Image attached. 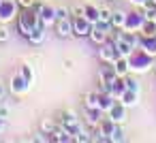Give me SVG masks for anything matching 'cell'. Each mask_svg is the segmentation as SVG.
Wrapping results in <instances>:
<instances>
[{"label": "cell", "instance_id": "1", "mask_svg": "<svg viewBox=\"0 0 156 143\" xmlns=\"http://www.w3.org/2000/svg\"><path fill=\"white\" fill-rule=\"evenodd\" d=\"M90 30H92V22L88 17H75L73 19V34L83 39V37H90Z\"/></svg>", "mask_w": 156, "mask_h": 143}, {"label": "cell", "instance_id": "2", "mask_svg": "<svg viewBox=\"0 0 156 143\" xmlns=\"http://www.w3.org/2000/svg\"><path fill=\"white\" fill-rule=\"evenodd\" d=\"M60 124H62L64 128H69L71 134L81 128V126H79V117H77L73 111H62V113H60Z\"/></svg>", "mask_w": 156, "mask_h": 143}, {"label": "cell", "instance_id": "3", "mask_svg": "<svg viewBox=\"0 0 156 143\" xmlns=\"http://www.w3.org/2000/svg\"><path fill=\"white\" fill-rule=\"evenodd\" d=\"M28 85H30V83L22 77V73H15V75L11 77V92H13V94H17V96L24 94V92L28 90Z\"/></svg>", "mask_w": 156, "mask_h": 143}, {"label": "cell", "instance_id": "4", "mask_svg": "<svg viewBox=\"0 0 156 143\" xmlns=\"http://www.w3.org/2000/svg\"><path fill=\"white\" fill-rule=\"evenodd\" d=\"M56 32H58V37H62V39L71 37V34H73V22H71L69 17L56 19Z\"/></svg>", "mask_w": 156, "mask_h": 143}, {"label": "cell", "instance_id": "5", "mask_svg": "<svg viewBox=\"0 0 156 143\" xmlns=\"http://www.w3.org/2000/svg\"><path fill=\"white\" fill-rule=\"evenodd\" d=\"M109 120H113L115 124H122V122L126 120V109H124V105H113V103H111V107H109Z\"/></svg>", "mask_w": 156, "mask_h": 143}, {"label": "cell", "instance_id": "6", "mask_svg": "<svg viewBox=\"0 0 156 143\" xmlns=\"http://www.w3.org/2000/svg\"><path fill=\"white\" fill-rule=\"evenodd\" d=\"M51 141H60V143H69V141H73V134H71V130L69 128H64L62 124L51 132Z\"/></svg>", "mask_w": 156, "mask_h": 143}, {"label": "cell", "instance_id": "7", "mask_svg": "<svg viewBox=\"0 0 156 143\" xmlns=\"http://www.w3.org/2000/svg\"><path fill=\"white\" fill-rule=\"evenodd\" d=\"M83 105H86V109H101V94L98 92H88L83 96Z\"/></svg>", "mask_w": 156, "mask_h": 143}, {"label": "cell", "instance_id": "8", "mask_svg": "<svg viewBox=\"0 0 156 143\" xmlns=\"http://www.w3.org/2000/svg\"><path fill=\"white\" fill-rule=\"evenodd\" d=\"M86 124L90 128H98V124H101V109H86Z\"/></svg>", "mask_w": 156, "mask_h": 143}, {"label": "cell", "instance_id": "9", "mask_svg": "<svg viewBox=\"0 0 156 143\" xmlns=\"http://www.w3.org/2000/svg\"><path fill=\"white\" fill-rule=\"evenodd\" d=\"M98 56H101V60H103V62L113 64V62H115V58H118V51H115V47H113V45H107V47H103V49H101V54H98Z\"/></svg>", "mask_w": 156, "mask_h": 143}, {"label": "cell", "instance_id": "10", "mask_svg": "<svg viewBox=\"0 0 156 143\" xmlns=\"http://www.w3.org/2000/svg\"><path fill=\"white\" fill-rule=\"evenodd\" d=\"M113 68H115L118 75H124L128 71V56H118L115 62H113Z\"/></svg>", "mask_w": 156, "mask_h": 143}, {"label": "cell", "instance_id": "11", "mask_svg": "<svg viewBox=\"0 0 156 143\" xmlns=\"http://www.w3.org/2000/svg\"><path fill=\"white\" fill-rule=\"evenodd\" d=\"M43 39H45V32H43V28H34V30L28 34V41H30L32 45H41V43H43Z\"/></svg>", "mask_w": 156, "mask_h": 143}, {"label": "cell", "instance_id": "12", "mask_svg": "<svg viewBox=\"0 0 156 143\" xmlns=\"http://www.w3.org/2000/svg\"><path fill=\"white\" fill-rule=\"evenodd\" d=\"M111 15H113V9H109V7H98V22L111 24Z\"/></svg>", "mask_w": 156, "mask_h": 143}, {"label": "cell", "instance_id": "13", "mask_svg": "<svg viewBox=\"0 0 156 143\" xmlns=\"http://www.w3.org/2000/svg\"><path fill=\"white\" fill-rule=\"evenodd\" d=\"M56 128H58V124H56L54 120H49V117H43V120H41V130H43L45 134H51Z\"/></svg>", "mask_w": 156, "mask_h": 143}, {"label": "cell", "instance_id": "14", "mask_svg": "<svg viewBox=\"0 0 156 143\" xmlns=\"http://www.w3.org/2000/svg\"><path fill=\"white\" fill-rule=\"evenodd\" d=\"M86 9V17L92 22V24H96L98 22V7H92V5H86L83 7Z\"/></svg>", "mask_w": 156, "mask_h": 143}, {"label": "cell", "instance_id": "15", "mask_svg": "<svg viewBox=\"0 0 156 143\" xmlns=\"http://www.w3.org/2000/svg\"><path fill=\"white\" fill-rule=\"evenodd\" d=\"M73 141H79V143H88V141H92V137H90V132H88V130L79 128L77 132H73Z\"/></svg>", "mask_w": 156, "mask_h": 143}, {"label": "cell", "instance_id": "16", "mask_svg": "<svg viewBox=\"0 0 156 143\" xmlns=\"http://www.w3.org/2000/svg\"><path fill=\"white\" fill-rule=\"evenodd\" d=\"M109 141H113V143H115V141H118V143H120V141H124V130H122L118 124H115V126H113V130L109 132Z\"/></svg>", "mask_w": 156, "mask_h": 143}, {"label": "cell", "instance_id": "17", "mask_svg": "<svg viewBox=\"0 0 156 143\" xmlns=\"http://www.w3.org/2000/svg\"><path fill=\"white\" fill-rule=\"evenodd\" d=\"M111 26H113V28H118V26L122 28V26H124V13H122V11H113V15H111Z\"/></svg>", "mask_w": 156, "mask_h": 143}, {"label": "cell", "instance_id": "18", "mask_svg": "<svg viewBox=\"0 0 156 143\" xmlns=\"http://www.w3.org/2000/svg\"><path fill=\"white\" fill-rule=\"evenodd\" d=\"M9 113H11L9 105H7L5 100H0V117H2V120H9Z\"/></svg>", "mask_w": 156, "mask_h": 143}, {"label": "cell", "instance_id": "19", "mask_svg": "<svg viewBox=\"0 0 156 143\" xmlns=\"http://www.w3.org/2000/svg\"><path fill=\"white\" fill-rule=\"evenodd\" d=\"M22 77H24L28 83H32V77H34V75H32V71H30V66H28V64H24V66H22Z\"/></svg>", "mask_w": 156, "mask_h": 143}, {"label": "cell", "instance_id": "20", "mask_svg": "<svg viewBox=\"0 0 156 143\" xmlns=\"http://www.w3.org/2000/svg\"><path fill=\"white\" fill-rule=\"evenodd\" d=\"M11 39V32H9V28L7 26H0V43H7Z\"/></svg>", "mask_w": 156, "mask_h": 143}, {"label": "cell", "instance_id": "21", "mask_svg": "<svg viewBox=\"0 0 156 143\" xmlns=\"http://www.w3.org/2000/svg\"><path fill=\"white\" fill-rule=\"evenodd\" d=\"M75 17H86V9L83 7H73V11H71Z\"/></svg>", "mask_w": 156, "mask_h": 143}, {"label": "cell", "instance_id": "22", "mask_svg": "<svg viewBox=\"0 0 156 143\" xmlns=\"http://www.w3.org/2000/svg\"><path fill=\"white\" fill-rule=\"evenodd\" d=\"M69 15H71V13H69L66 9H62V7L56 9V19H62V17H69Z\"/></svg>", "mask_w": 156, "mask_h": 143}, {"label": "cell", "instance_id": "23", "mask_svg": "<svg viewBox=\"0 0 156 143\" xmlns=\"http://www.w3.org/2000/svg\"><path fill=\"white\" fill-rule=\"evenodd\" d=\"M17 2H20L22 7H26V9H30V7H34V2H37V0H17Z\"/></svg>", "mask_w": 156, "mask_h": 143}, {"label": "cell", "instance_id": "24", "mask_svg": "<svg viewBox=\"0 0 156 143\" xmlns=\"http://www.w3.org/2000/svg\"><path fill=\"white\" fill-rule=\"evenodd\" d=\"M7 98V88H5V83H0V100H5Z\"/></svg>", "mask_w": 156, "mask_h": 143}, {"label": "cell", "instance_id": "25", "mask_svg": "<svg viewBox=\"0 0 156 143\" xmlns=\"http://www.w3.org/2000/svg\"><path fill=\"white\" fill-rule=\"evenodd\" d=\"M5 126H7V120H2V117H0V132L5 130Z\"/></svg>", "mask_w": 156, "mask_h": 143}]
</instances>
